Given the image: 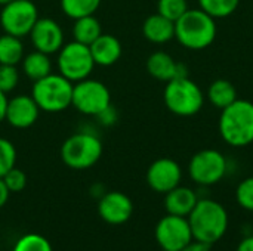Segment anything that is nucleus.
Instances as JSON below:
<instances>
[{
    "mask_svg": "<svg viewBox=\"0 0 253 251\" xmlns=\"http://www.w3.org/2000/svg\"><path fill=\"white\" fill-rule=\"evenodd\" d=\"M240 0H199L200 9L212 18H227L236 12Z\"/></svg>",
    "mask_w": 253,
    "mask_h": 251,
    "instance_id": "obj_25",
    "label": "nucleus"
},
{
    "mask_svg": "<svg viewBox=\"0 0 253 251\" xmlns=\"http://www.w3.org/2000/svg\"><path fill=\"white\" fill-rule=\"evenodd\" d=\"M9 189H7V186L4 185V182H3V179L0 178V207H3L4 204H6V201H7V198H9Z\"/></svg>",
    "mask_w": 253,
    "mask_h": 251,
    "instance_id": "obj_35",
    "label": "nucleus"
},
{
    "mask_svg": "<svg viewBox=\"0 0 253 251\" xmlns=\"http://www.w3.org/2000/svg\"><path fill=\"white\" fill-rule=\"evenodd\" d=\"M181 166L172 158H159L147 170L148 186L160 194H168L181 183Z\"/></svg>",
    "mask_w": 253,
    "mask_h": 251,
    "instance_id": "obj_12",
    "label": "nucleus"
},
{
    "mask_svg": "<svg viewBox=\"0 0 253 251\" xmlns=\"http://www.w3.org/2000/svg\"><path fill=\"white\" fill-rule=\"evenodd\" d=\"M28 36L33 47L47 55L58 53L64 46V31L52 18H39Z\"/></svg>",
    "mask_w": 253,
    "mask_h": 251,
    "instance_id": "obj_13",
    "label": "nucleus"
},
{
    "mask_svg": "<svg viewBox=\"0 0 253 251\" xmlns=\"http://www.w3.org/2000/svg\"><path fill=\"white\" fill-rule=\"evenodd\" d=\"M101 34H102L101 22L98 21V18H95V15H87L83 18L74 19L73 37L76 41L90 46Z\"/></svg>",
    "mask_w": 253,
    "mask_h": 251,
    "instance_id": "obj_21",
    "label": "nucleus"
},
{
    "mask_svg": "<svg viewBox=\"0 0 253 251\" xmlns=\"http://www.w3.org/2000/svg\"><path fill=\"white\" fill-rule=\"evenodd\" d=\"M13 251H52V247L44 237L28 234L16 243Z\"/></svg>",
    "mask_w": 253,
    "mask_h": 251,
    "instance_id": "obj_27",
    "label": "nucleus"
},
{
    "mask_svg": "<svg viewBox=\"0 0 253 251\" xmlns=\"http://www.w3.org/2000/svg\"><path fill=\"white\" fill-rule=\"evenodd\" d=\"M6 107H7V98L6 93L0 90V123L4 121V114H6Z\"/></svg>",
    "mask_w": 253,
    "mask_h": 251,
    "instance_id": "obj_36",
    "label": "nucleus"
},
{
    "mask_svg": "<svg viewBox=\"0 0 253 251\" xmlns=\"http://www.w3.org/2000/svg\"><path fill=\"white\" fill-rule=\"evenodd\" d=\"M16 163V149L13 143L0 138V178H3Z\"/></svg>",
    "mask_w": 253,
    "mask_h": 251,
    "instance_id": "obj_28",
    "label": "nucleus"
},
{
    "mask_svg": "<svg viewBox=\"0 0 253 251\" xmlns=\"http://www.w3.org/2000/svg\"><path fill=\"white\" fill-rule=\"evenodd\" d=\"M98 212L102 220H105L107 223L122 225L130 219L133 213V204L126 194L113 191L102 195L98 204Z\"/></svg>",
    "mask_w": 253,
    "mask_h": 251,
    "instance_id": "obj_15",
    "label": "nucleus"
},
{
    "mask_svg": "<svg viewBox=\"0 0 253 251\" xmlns=\"http://www.w3.org/2000/svg\"><path fill=\"white\" fill-rule=\"evenodd\" d=\"M56 65L61 75L71 83H77L90 77L95 68V61L87 44L73 40L59 49Z\"/></svg>",
    "mask_w": 253,
    "mask_h": 251,
    "instance_id": "obj_7",
    "label": "nucleus"
},
{
    "mask_svg": "<svg viewBox=\"0 0 253 251\" xmlns=\"http://www.w3.org/2000/svg\"><path fill=\"white\" fill-rule=\"evenodd\" d=\"M188 10L187 0H159L157 13L163 15L170 21H178Z\"/></svg>",
    "mask_w": 253,
    "mask_h": 251,
    "instance_id": "obj_26",
    "label": "nucleus"
},
{
    "mask_svg": "<svg viewBox=\"0 0 253 251\" xmlns=\"http://www.w3.org/2000/svg\"><path fill=\"white\" fill-rule=\"evenodd\" d=\"M90 53L95 61V65L111 67L122 56V43L113 34H101L90 46Z\"/></svg>",
    "mask_w": 253,
    "mask_h": 251,
    "instance_id": "obj_18",
    "label": "nucleus"
},
{
    "mask_svg": "<svg viewBox=\"0 0 253 251\" xmlns=\"http://www.w3.org/2000/svg\"><path fill=\"white\" fill-rule=\"evenodd\" d=\"M24 58V44L19 37L12 34L0 36V64L18 65Z\"/></svg>",
    "mask_w": 253,
    "mask_h": 251,
    "instance_id": "obj_23",
    "label": "nucleus"
},
{
    "mask_svg": "<svg viewBox=\"0 0 253 251\" xmlns=\"http://www.w3.org/2000/svg\"><path fill=\"white\" fill-rule=\"evenodd\" d=\"M102 0H61V9L65 16L79 19L87 15H95Z\"/></svg>",
    "mask_w": 253,
    "mask_h": 251,
    "instance_id": "obj_24",
    "label": "nucleus"
},
{
    "mask_svg": "<svg viewBox=\"0 0 253 251\" xmlns=\"http://www.w3.org/2000/svg\"><path fill=\"white\" fill-rule=\"evenodd\" d=\"M98 121L102 124V126H113V124H116L117 123V120H119V114H117V111H116V108L113 107V105H108L104 111H101L98 115Z\"/></svg>",
    "mask_w": 253,
    "mask_h": 251,
    "instance_id": "obj_32",
    "label": "nucleus"
},
{
    "mask_svg": "<svg viewBox=\"0 0 253 251\" xmlns=\"http://www.w3.org/2000/svg\"><path fill=\"white\" fill-rule=\"evenodd\" d=\"M102 155L101 139L90 132H79L68 136L61 146L64 164L74 170H86L95 166Z\"/></svg>",
    "mask_w": 253,
    "mask_h": 251,
    "instance_id": "obj_5",
    "label": "nucleus"
},
{
    "mask_svg": "<svg viewBox=\"0 0 253 251\" xmlns=\"http://www.w3.org/2000/svg\"><path fill=\"white\" fill-rule=\"evenodd\" d=\"M219 135L231 146L242 148L253 142V102L236 99L221 109Z\"/></svg>",
    "mask_w": 253,
    "mask_h": 251,
    "instance_id": "obj_2",
    "label": "nucleus"
},
{
    "mask_svg": "<svg viewBox=\"0 0 253 251\" xmlns=\"http://www.w3.org/2000/svg\"><path fill=\"white\" fill-rule=\"evenodd\" d=\"M199 201V195L194 189L188 186L178 185L169 191L165 197V209L168 215H175L181 217H188Z\"/></svg>",
    "mask_w": 253,
    "mask_h": 251,
    "instance_id": "obj_17",
    "label": "nucleus"
},
{
    "mask_svg": "<svg viewBox=\"0 0 253 251\" xmlns=\"http://www.w3.org/2000/svg\"><path fill=\"white\" fill-rule=\"evenodd\" d=\"M39 18V9L31 0H12L1 6L0 25L6 34L22 38L30 34Z\"/></svg>",
    "mask_w": 253,
    "mask_h": 251,
    "instance_id": "obj_10",
    "label": "nucleus"
},
{
    "mask_svg": "<svg viewBox=\"0 0 253 251\" xmlns=\"http://www.w3.org/2000/svg\"><path fill=\"white\" fill-rule=\"evenodd\" d=\"M19 83V71L16 65H3L0 64V90L9 93L16 89Z\"/></svg>",
    "mask_w": 253,
    "mask_h": 251,
    "instance_id": "obj_29",
    "label": "nucleus"
},
{
    "mask_svg": "<svg viewBox=\"0 0 253 251\" xmlns=\"http://www.w3.org/2000/svg\"><path fill=\"white\" fill-rule=\"evenodd\" d=\"M147 71L151 77L160 81H170L179 77L187 75V67L176 62L169 53L166 52H154L147 59Z\"/></svg>",
    "mask_w": 253,
    "mask_h": 251,
    "instance_id": "obj_16",
    "label": "nucleus"
},
{
    "mask_svg": "<svg viewBox=\"0 0 253 251\" xmlns=\"http://www.w3.org/2000/svg\"><path fill=\"white\" fill-rule=\"evenodd\" d=\"M215 37V18L202 9H188L178 21H175V38L187 49H206L213 43Z\"/></svg>",
    "mask_w": 253,
    "mask_h": 251,
    "instance_id": "obj_3",
    "label": "nucleus"
},
{
    "mask_svg": "<svg viewBox=\"0 0 253 251\" xmlns=\"http://www.w3.org/2000/svg\"><path fill=\"white\" fill-rule=\"evenodd\" d=\"M39 114L40 108L31 95H16L7 99L4 121L15 129H28L37 121Z\"/></svg>",
    "mask_w": 253,
    "mask_h": 251,
    "instance_id": "obj_14",
    "label": "nucleus"
},
{
    "mask_svg": "<svg viewBox=\"0 0 253 251\" xmlns=\"http://www.w3.org/2000/svg\"><path fill=\"white\" fill-rule=\"evenodd\" d=\"M227 158L216 149H203L194 154L188 164L193 182L200 186H211L224 179L227 173Z\"/></svg>",
    "mask_w": 253,
    "mask_h": 251,
    "instance_id": "obj_9",
    "label": "nucleus"
},
{
    "mask_svg": "<svg viewBox=\"0 0 253 251\" xmlns=\"http://www.w3.org/2000/svg\"><path fill=\"white\" fill-rule=\"evenodd\" d=\"M208 98L215 108L224 109L237 99V90L234 84H231V81L219 78V80H215L209 86Z\"/></svg>",
    "mask_w": 253,
    "mask_h": 251,
    "instance_id": "obj_22",
    "label": "nucleus"
},
{
    "mask_svg": "<svg viewBox=\"0 0 253 251\" xmlns=\"http://www.w3.org/2000/svg\"><path fill=\"white\" fill-rule=\"evenodd\" d=\"M12 0H0V6H4V4H7V3H10Z\"/></svg>",
    "mask_w": 253,
    "mask_h": 251,
    "instance_id": "obj_37",
    "label": "nucleus"
},
{
    "mask_svg": "<svg viewBox=\"0 0 253 251\" xmlns=\"http://www.w3.org/2000/svg\"><path fill=\"white\" fill-rule=\"evenodd\" d=\"M108 105H111V95L102 81L87 77L73 84L71 107L80 114L96 117Z\"/></svg>",
    "mask_w": 253,
    "mask_h": 251,
    "instance_id": "obj_8",
    "label": "nucleus"
},
{
    "mask_svg": "<svg viewBox=\"0 0 253 251\" xmlns=\"http://www.w3.org/2000/svg\"><path fill=\"white\" fill-rule=\"evenodd\" d=\"M236 251H253V235L243 238V240L239 243L237 250Z\"/></svg>",
    "mask_w": 253,
    "mask_h": 251,
    "instance_id": "obj_34",
    "label": "nucleus"
},
{
    "mask_svg": "<svg viewBox=\"0 0 253 251\" xmlns=\"http://www.w3.org/2000/svg\"><path fill=\"white\" fill-rule=\"evenodd\" d=\"M163 98L168 109L181 117H191L197 114L205 104L202 89L188 77H179L168 81Z\"/></svg>",
    "mask_w": 253,
    "mask_h": 251,
    "instance_id": "obj_6",
    "label": "nucleus"
},
{
    "mask_svg": "<svg viewBox=\"0 0 253 251\" xmlns=\"http://www.w3.org/2000/svg\"><path fill=\"white\" fill-rule=\"evenodd\" d=\"M236 200L242 209L253 212V176L239 183L236 189Z\"/></svg>",
    "mask_w": 253,
    "mask_h": 251,
    "instance_id": "obj_30",
    "label": "nucleus"
},
{
    "mask_svg": "<svg viewBox=\"0 0 253 251\" xmlns=\"http://www.w3.org/2000/svg\"><path fill=\"white\" fill-rule=\"evenodd\" d=\"M194 241L213 246L224 238L228 229V213L225 207L211 198H199L188 216Z\"/></svg>",
    "mask_w": 253,
    "mask_h": 251,
    "instance_id": "obj_1",
    "label": "nucleus"
},
{
    "mask_svg": "<svg viewBox=\"0 0 253 251\" xmlns=\"http://www.w3.org/2000/svg\"><path fill=\"white\" fill-rule=\"evenodd\" d=\"M181 251H212V249L208 244H203V243H199V241H193V243H190L185 249H182Z\"/></svg>",
    "mask_w": 253,
    "mask_h": 251,
    "instance_id": "obj_33",
    "label": "nucleus"
},
{
    "mask_svg": "<svg viewBox=\"0 0 253 251\" xmlns=\"http://www.w3.org/2000/svg\"><path fill=\"white\" fill-rule=\"evenodd\" d=\"M49 56L50 55L43 53L36 49L33 52L24 55V58L21 61L24 74L33 81H37V80L49 75L52 72V61Z\"/></svg>",
    "mask_w": 253,
    "mask_h": 251,
    "instance_id": "obj_20",
    "label": "nucleus"
},
{
    "mask_svg": "<svg viewBox=\"0 0 253 251\" xmlns=\"http://www.w3.org/2000/svg\"><path fill=\"white\" fill-rule=\"evenodd\" d=\"M73 84L59 72H50L49 75L34 81L31 96L36 101L40 111L44 112H62L71 107Z\"/></svg>",
    "mask_w": 253,
    "mask_h": 251,
    "instance_id": "obj_4",
    "label": "nucleus"
},
{
    "mask_svg": "<svg viewBox=\"0 0 253 251\" xmlns=\"http://www.w3.org/2000/svg\"><path fill=\"white\" fill-rule=\"evenodd\" d=\"M4 185L7 186L9 192H21L27 185V176L21 169L12 167L3 178Z\"/></svg>",
    "mask_w": 253,
    "mask_h": 251,
    "instance_id": "obj_31",
    "label": "nucleus"
},
{
    "mask_svg": "<svg viewBox=\"0 0 253 251\" xmlns=\"http://www.w3.org/2000/svg\"><path fill=\"white\" fill-rule=\"evenodd\" d=\"M144 37L156 44H163L175 38V22L160 13L150 15L142 25Z\"/></svg>",
    "mask_w": 253,
    "mask_h": 251,
    "instance_id": "obj_19",
    "label": "nucleus"
},
{
    "mask_svg": "<svg viewBox=\"0 0 253 251\" xmlns=\"http://www.w3.org/2000/svg\"><path fill=\"white\" fill-rule=\"evenodd\" d=\"M156 240L163 251H181L194 241L188 217L166 215L156 226Z\"/></svg>",
    "mask_w": 253,
    "mask_h": 251,
    "instance_id": "obj_11",
    "label": "nucleus"
}]
</instances>
